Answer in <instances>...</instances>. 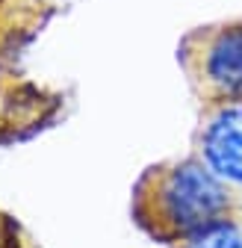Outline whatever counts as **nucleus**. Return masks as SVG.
<instances>
[{"instance_id":"obj_4","label":"nucleus","mask_w":242,"mask_h":248,"mask_svg":"<svg viewBox=\"0 0 242 248\" xmlns=\"http://www.w3.org/2000/svg\"><path fill=\"white\" fill-rule=\"evenodd\" d=\"M171 248H242V213L230 216L225 222H216L195 236L177 242Z\"/></svg>"},{"instance_id":"obj_2","label":"nucleus","mask_w":242,"mask_h":248,"mask_svg":"<svg viewBox=\"0 0 242 248\" xmlns=\"http://www.w3.org/2000/svg\"><path fill=\"white\" fill-rule=\"evenodd\" d=\"M177 59L204 107L242 104V18L186 33Z\"/></svg>"},{"instance_id":"obj_1","label":"nucleus","mask_w":242,"mask_h":248,"mask_svg":"<svg viewBox=\"0 0 242 248\" xmlns=\"http://www.w3.org/2000/svg\"><path fill=\"white\" fill-rule=\"evenodd\" d=\"M236 213L239 198L192 154L145 169L133 186V219L154 242L177 245Z\"/></svg>"},{"instance_id":"obj_3","label":"nucleus","mask_w":242,"mask_h":248,"mask_svg":"<svg viewBox=\"0 0 242 248\" xmlns=\"http://www.w3.org/2000/svg\"><path fill=\"white\" fill-rule=\"evenodd\" d=\"M192 157L204 163L242 204V104L204 107L192 133Z\"/></svg>"}]
</instances>
